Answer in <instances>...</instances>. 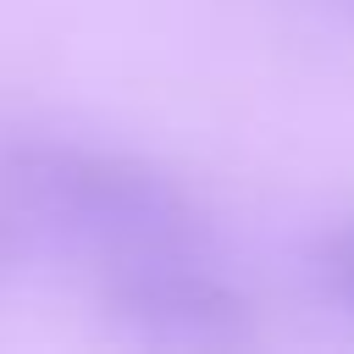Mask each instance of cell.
Masks as SVG:
<instances>
[{"mask_svg": "<svg viewBox=\"0 0 354 354\" xmlns=\"http://www.w3.org/2000/svg\"><path fill=\"white\" fill-rule=\"evenodd\" d=\"M0 205L22 249L61 254L88 277L155 249L216 238L205 199L171 166L66 127L0 133Z\"/></svg>", "mask_w": 354, "mask_h": 354, "instance_id": "1", "label": "cell"}, {"mask_svg": "<svg viewBox=\"0 0 354 354\" xmlns=\"http://www.w3.org/2000/svg\"><path fill=\"white\" fill-rule=\"evenodd\" d=\"M105 326L144 348H243L260 337V304L221 243H177L88 277Z\"/></svg>", "mask_w": 354, "mask_h": 354, "instance_id": "2", "label": "cell"}, {"mask_svg": "<svg viewBox=\"0 0 354 354\" xmlns=\"http://www.w3.org/2000/svg\"><path fill=\"white\" fill-rule=\"evenodd\" d=\"M299 266H304L310 293H315L337 321L354 326V216H337V221L315 227V232L304 238Z\"/></svg>", "mask_w": 354, "mask_h": 354, "instance_id": "3", "label": "cell"}, {"mask_svg": "<svg viewBox=\"0 0 354 354\" xmlns=\"http://www.w3.org/2000/svg\"><path fill=\"white\" fill-rule=\"evenodd\" d=\"M17 260H22V238H17V227H11V216H6V205H0V282L11 277Z\"/></svg>", "mask_w": 354, "mask_h": 354, "instance_id": "4", "label": "cell"}, {"mask_svg": "<svg viewBox=\"0 0 354 354\" xmlns=\"http://www.w3.org/2000/svg\"><path fill=\"white\" fill-rule=\"evenodd\" d=\"M343 6H354V0H343Z\"/></svg>", "mask_w": 354, "mask_h": 354, "instance_id": "5", "label": "cell"}]
</instances>
